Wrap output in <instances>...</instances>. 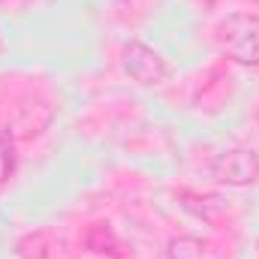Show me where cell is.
<instances>
[{
  "instance_id": "obj_3",
  "label": "cell",
  "mask_w": 259,
  "mask_h": 259,
  "mask_svg": "<svg viewBox=\"0 0 259 259\" xmlns=\"http://www.w3.org/2000/svg\"><path fill=\"white\" fill-rule=\"evenodd\" d=\"M256 172L259 163L247 151H232V154L220 157V163H217V178L223 184H247L256 178Z\"/></svg>"
},
{
  "instance_id": "obj_1",
  "label": "cell",
  "mask_w": 259,
  "mask_h": 259,
  "mask_svg": "<svg viewBox=\"0 0 259 259\" xmlns=\"http://www.w3.org/2000/svg\"><path fill=\"white\" fill-rule=\"evenodd\" d=\"M220 42L226 55H232L238 64H259V18L253 15H232L220 27Z\"/></svg>"
},
{
  "instance_id": "obj_2",
  "label": "cell",
  "mask_w": 259,
  "mask_h": 259,
  "mask_svg": "<svg viewBox=\"0 0 259 259\" xmlns=\"http://www.w3.org/2000/svg\"><path fill=\"white\" fill-rule=\"evenodd\" d=\"M124 66H127V72L136 78V81H142V84H160V81H166L169 78V64L151 49V46H145V42H130L127 52H124Z\"/></svg>"
}]
</instances>
